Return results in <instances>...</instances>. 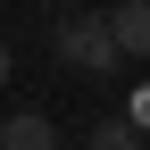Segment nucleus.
I'll list each match as a JSON object with an SVG mask.
<instances>
[{
	"mask_svg": "<svg viewBox=\"0 0 150 150\" xmlns=\"http://www.w3.org/2000/svg\"><path fill=\"white\" fill-rule=\"evenodd\" d=\"M0 150H59V125H50L42 108H17V117L0 125Z\"/></svg>",
	"mask_w": 150,
	"mask_h": 150,
	"instance_id": "2",
	"label": "nucleus"
},
{
	"mask_svg": "<svg viewBox=\"0 0 150 150\" xmlns=\"http://www.w3.org/2000/svg\"><path fill=\"white\" fill-rule=\"evenodd\" d=\"M59 8H83V0H59Z\"/></svg>",
	"mask_w": 150,
	"mask_h": 150,
	"instance_id": "7",
	"label": "nucleus"
},
{
	"mask_svg": "<svg viewBox=\"0 0 150 150\" xmlns=\"http://www.w3.org/2000/svg\"><path fill=\"white\" fill-rule=\"evenodd\" d=\"M108 33H117V50H125V59H150V0H117Z\"/></svg>",
	"mask_w": 150,
	"mask_h": 150,
	"instance_id": "3",
	"label": "nucleus"
},
{
	"mask_svg": "<svg viewBox=\"0 0 150 150\" xmlns=\"http://www.w3.org/2000/svg\"><path fill=\"white\" fill-rule=\"evenodd\" d=\"M0 83H8V42H0Z\"/></svg>",
	"mask_w": 150,
	"mask_h": 150,
	"instance_id": "6",
	"label": "nucleus"
},
{
	"mask_svg": "<svg viewBox=\"0 0 150 150\" xmlns=\"http://www.w3.org/2000/svg\"><path fill=\"white\" fill-rule=\"evenodd\" d=\"M50 50H59L75 75H117V67H125V50H117V33H108V17H67V25L50 33Z\"/></svg>",
	"mask_w": 150,
	"mask_h": 150,
	"instance_id": "1",
	"label": "nucleus"
},
{
	"mask_svg": "<svg viewBox=\"0 0 150 150\" xmlns=\"http://www.w3.org/2000/svg\"><path fill=\"white\" fill-rule=\"evenodd\" d=\"M83 150H142V134H134L125 117H92V142H83Z\"/></svg>",
	"mask_w": 150,
	"mask_h": 150,
	"instance_id": "4",
	"label": "nucleus"
},
{
	"mask_svg": "<svg viewBox=\"0 0 150 150\" xmlns=\"http://www.w3.org/2000/svg\"><path fill=\"white\" fill-rule=\"evenodd\" d=\"M125 125H134V134H150V83L134 92V100H125Z\"/></svg>",
	"mask_w": 150,
	"mask_h": 150,
	"instance_id": "5",
	"label": "nucleus"
}]
</instances>
